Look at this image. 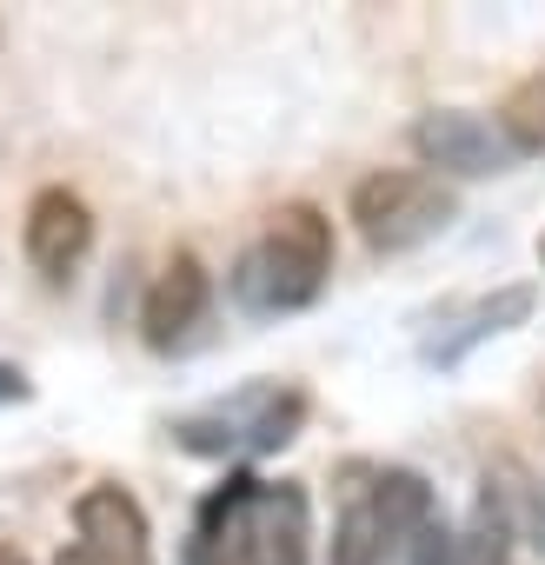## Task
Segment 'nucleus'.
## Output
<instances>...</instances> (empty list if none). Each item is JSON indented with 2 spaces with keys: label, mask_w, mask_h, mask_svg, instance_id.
Here are the masks:
<instances>
[{
  "label": "nucleus",
  "mask_w": 545,
  "mask_h": 565,
  "mask_svg": "<svg viewBox=\"0 0 545 565\" xmlns=\"http://www.w3.org/2000/svg\"><path fill=\"white\" fill-rule=\"evenodd\" d=\"M21 246H28V259H34V273L41 279H74V266L87 259V246H94V213H87V200L74 193V186H41L34 200H28V220H21Z\"/></svg>",
  "instance_id": "7ed1b4c3"
},
{
  "label": "nucleus",
  "mask_w": 545,
  "mask_h": 565,
  "mask_svg": "<svg viewBox=\"0 0 545 565\" xmlns=\"http://www.w3.org/2000/svg\"><path fill=\"white\" fill-rule=\"evenodd\" d=\"M74 532L94 565H153V525L127 486H87L74 499Z\"/></svg>",
  "instance_id": "39448f33"
},
{
  "label": "nucleus",
  "mask_w": 545,
  "mask_h": 565,
  "mask_svg": "<svg viewBox=\"0 0 545 565\" xmlns=\"http://www.w3.org/2000/svg\"><path fill=\"white\" fill-rule=\"evenodd\" d=\"M206 307H213V273L200 266V253H173L160 266V279L147 287V307H140V333L153 353H180L200 327H206Z\"/></svg>",
  "instance_id": "f03ea898"
},
{
  "label": "nucleus",
  "mask_w": 545,
  "mask_h": 565,
  "mask_svg": "<svg viewBox=\"0 0 545 565\" xmlns=\"http://www.w3.org/2000/svg\"><path fill=\"white\" fill-rule=\"evenodd\" d=\"M512 499H505V486H479V499H472V519L452 532V565H505L512 558Z\"/></svg>",
  "instance_id": "1a4fd4ad"
},
{
  "label": "nucleus",
  "mask_w": 545,
  "mask_h": 565,
  "mask_svg": "<svg viewBox=\"0 0 545 565\" xmlns=\"http://www.w3.org/2000/svg\"><path fill=\"white\" fill-rule=\"evenodd\" d=\"M538 266H545V233H538Z\"/></svg>",
  "instance_id": "aec40b11"
},
{
  "label": "nucleus",
  "mask_w": 545,
  "mask_h": 565,
  "mask_svg": "<svg viewBox=\"0 0 545 565\" xmlns=\"http://www.w3.org/2000/svg\"><path fill=\"white\" fill-rule=\"evenodd\" d=\"M54 565H94V558H87V552H81V545H74V552H61V558H54Z\"/></svg>",
  "instance_id": "a211bd4d"
},
{
  "label": "nucleus",
  "mask_w": 545,
  "mask_h": 565,
  "mask_svg": "<svg viewBox=\"0 0 545 565\" xmlns=\"http://www.w3.org/2000/svg\"><path fill=\"white\" fill-rule=\"evenodd\" d=\"M499 134L512 153H545V74H532L525 87H512L505 114H499Z\"/></svg>",
  "instance_id": "f8f14e48"
},
{
  "label": "nucleus",
  "mask_w": 545,
  "mask_h": 565,
  "mask_svg": "<svg viewBox=\"0 0 545 565\" xmlns=\"http://www.w3.org/2000/svg\"><path fill=\"white\" fill-rule=\"evenodd\" d=\"M320 287H327V279H313V273L293 266L287 253H272L266 239L246 246L239 266H233V300H239L246 313H300V307L320 300Z\"/></svg>",
  "instance_id": "0eeeda50"
},
{
  "label": "nucleus",
  "mask_w": 545,
  "mask_h": 565,
  "mask_svg": "<svg viewBox=\"0 0 545 565\" xmlns=\"http://www.w3.org/2000/svg\"><path fill=\"white\" fill-rule=\"evenodd\" d=\"M399 552H406V565H452V525L432 512V519H426V525L399 545Z\"/></svg>",
  "instance_id": "2eb2a0df"
},
{
  "label": "nucleus",
  "mask_w": 545,
  "mask_h": 565,
  "mask_svg": "<svg viewBox=\"0 0 545 565\" xmlns=\"http://www.w3.org/2000/svg\"><path fill=\"white\" fill-rule=\"evenodd\" d=\"M366 505H373V519H380V545H386V552H399V545L432 519V486H426V472L393 466V472H380V479H373Z\"/></svg>",
  "instance_id": "6e6552de"
},
{
  "label": "nucleus",
  "mask_w": 545,
  "mask_h": 565,
  "mask_svg": "<svg viewBox=\"0 0 545 565\" xmlns=\"http://www.w3.org/2000/svg\"><path fill=\"white\" fill-rule=\"evenodd\" d=\"M532 307H538V294L532 287H499L492 300H479L472 313H466V327L452 333V340H432L426 347V360H439V366H452V360H466L479 340H492V333H512V327H525L532 320Z\"/></svg>",
  "instance_id": "9b49d317"
},
{
  "label": "nucleus",
  "mask_w": 545,
  "mask_h": 565,
  "mask_svg": "<svg viewBox=\"0 0 545 565\" xmlns=\"http://www.w3.org/2000/svg\"><path fill=\"white\" fill-rule=\"evenodd\" d=\"M413 147H419L426 167L459 173V180H485V173H505V167L519 160L499 127H485L479 114H459V107L419 114V120H413Z\"/></svg>",
  "instance_id": "20e7f679"
},
{
  "label": "nucleus",
  "mask_w": 545,
  "mask_h": 565,
  "mask_svg": "<svg viewBox=\"0 0 545 565\" xmlns=\"http://www.w3.org/2000/svg\"><path fill=\"white\" fill-rule=\"evenodd\" d=\"M266 246L287 253L293 266H307L313 279L333 273V220H327L313 200H293V206L272 213V220H266Z\"/></svg>",
  "instance_id": "9d476101"
},
{
  "label": "nucleus",
  "mask_w": 545,
  "mask_h": 565,
  "mask_svg": "<svg viewBox=\"0 0 545 565\" xmlns=\"http://www.w3.org/2000/svg\"><path fill=\"white\" fill-rule=\"evenodd\" d=\"M512 532H525L545 552V486H525V519H512Z\"/></svg>",
  "instance_id": "dca6fc26"
},
{
  "label": "nucleus",
  "mask_w": 545,
  "mask_h": 565,
  "mask_svg": "<svg viewBox=\"0 0 545 565\" xmlns=\"http://www.w3.org/2000/svg\"><path fill=\"white\" fill-rule=\"evenodd\" d=\"M253 406H259V419L246 426V446L253 452H280V446L300 439V419H307V399L300 393H259Z\"/></svg>",
  "instance_id": "4468645a"
},
{
  "label": "nucleus",
  "mask_w": 545,
  "mask_h": 565,
  "mask_svg": "<svg viewBox=\"0 0 545 565\" xmlns=\"http://www.w3.org/2000/svg\"><path fill=\"white\" fill-rule=\"evenodd\" d=\"M0 565H28V552H14V545H0Z\"/></svg>",
  "instance_id": "6ab92c4d"
},
{
  "label": "nucleus",
  "mask_w": 545,
  "mask_h": 565,
  "mask_svg": "<svg viewBox=\"0 0 545 565\" xmlns=\"http://www.w3.org/2000/svg\"><path fill=\"white\" fill-rule=\"evenodd\" d=\"M380 558H386V545H380V519H373L366 499H353V505L340 512V525H333L327 565H380Z\"/></svg>",
  "instance_id": "ddd939ff"
},
{
  "label": "nucleus",
  "mask_w": 545,
  "mask_h": 565,
  "mask_svg": "<svg viewBox=\"0 0 545 565\" xmlns=\"http://www.w3.org/2000/svg\"><path fill=\"white\" fill-rule=\"evenodd\" d=\"M239 552V565H307V499L300 486H259L239 525L220 539Z\"/></svg>",
  "instance_id": "423d86ee"
},
{
  "label": "nucleus",
  "mask_w": 545,
  "mask_h": 565,
  "mask_svg": "<svg viewBox=\"0 0 545 565\" xmlns=\"http://www.w3.org/2000/svg\"><path fill=\"white\" fill-rule=\"evenodd\" d=\"M452 220H459V200H452V186H439V173H406V167L386 173L380 167L353 186V226L373 253H406V246L446 233Z\"/></svg>",
  "instance_id": "f257e3e1"
},
{
  "label": "nucleus",
  "mask_w": 545,
  "mask_h": 565,
  "mask_svg": "<svg viewBox=\"0 0 545 565\" xmlns=\"http://www.w3.org/2000/svg\"><path fill=\"white\" fill-rule=\"evenodd\" d=\"M34 386H28V373L21 366H8V360H0V406H21Z\"/></svg>",
  "instance_id": "f3484780"
}]
</instances>
